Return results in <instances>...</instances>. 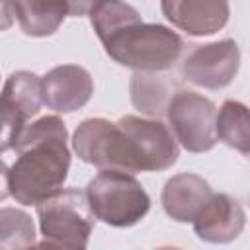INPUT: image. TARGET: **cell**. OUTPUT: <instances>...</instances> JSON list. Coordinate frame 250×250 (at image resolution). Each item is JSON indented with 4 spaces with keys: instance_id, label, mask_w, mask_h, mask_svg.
<instances>
[{
    "instance_id": "obj_1",
    "label": "cell",
    "mask_w": 250,
    "mask_h": 250,
    "mask_svg": "<svg viewBox=\"0 0 250 250\" xmlns=\"http://www.w3.org/2000/svg\"><path fill=\"white\" fill-rule=\"evenodd\" d=\"M109 59L143 72L172 68L184 51L182 37L162 23H146L123 0H100L88 14Z\"/></svg>"
},
{
    "instance_id": "obj_2",
    "label": "cell",
    "mask_w": 250,
    "mask_h": 250,
    "mask_svg": "<svg viewBox=\"0 0 250 250\" xmlns=\"http://www.w3.org/2000/svg\"><path fill=\"white\" fill-rule=\"evenodd\" d=\"M68 131L59 115L25 123L14 143L18 154L8 172L10 195L21 205H37L59 191L70 170Z\"/></svg>"
},
{
    "instance_id": "obj_3",
    "label": "cell",
    "mask_w": 250,
    "mask_h": 250,
    "mask_svg": "<svg viewBox=\"0 0 250 250\" xmlns=\"http://www.w3.org/2000/svg\"><path fill=\"white\" fill-rule=\"evenodd\" d=\"M84 193L94 217L117 229L137 225L150 209L146 189L133 174L121 170H100Z\"/></svg>"
},
{
    "instance_id": "obj_4",
    "label": "cell",
    "mask_w": 250,
    "mask_h": 250,
    "mask_svg": "<svg viewBox=\"0 0 250 250\" xmlns=\"http://www.w3.org/2000/svg\"><path fill=\"white\" fill-rule=\"evenodd\" d=\"M39 229L43 234L41 246L86 248L94 230V213L86 193L74 188L59 189L37 205Z\"/></svg>"
},
{
    "instance_id": "obj_5",
    "label": "cell",
    "mask_w": 250,
    "mask_h": 250,
    "mask_svg": "<svg viewBox=\"0 0 250 250\" xmlns=\"http://www.w3.org/2000/svg\"><path fill=\"white\" fill-rule=\"evenodd\" d=\"M72 148L82 162L92 164L98 170L139 172L133 145L117 121L104 117L84 119L72 135Z\"/></svg>"
},
{
    "instance_id": "obj_6",
    "label": "cell",
    "mask_w": 250,
    "mask_h": 250,
    "mask_svg": "<svg viewBox=\"0 0 250 250\" xmlns=\"http://www.w3.org/2000/svg\"><path fill=\"white\" fill-rule=\"evenodd\" d=\"M166 117L178 145L188 152H207L217 145V105L209 98L191 90H178L168 102Z\"/></svg>"
},
{
    "instance_id": "obj_7",
    "label": "cell",
    "mask_w": 250,
    "mask_h": 250,
    "mask_svg": "<svg viewBox=\"0 0 250 250\" xmlns=\"http://www.w3.org/2000/svg\"><path fill=\"white\" fill-rule=\"evenodd\" d=\"M117 125L133 145L139 172H162L178 162L180 145L172 129L158 117L123 115Z\"/></svg>"
},
{
    "instance_id": "obj_8",
    "label": "cell",
    "mask_w": 250,
    "mask_h": 250,
    "mask_svg": "<svg viewBox=\"0 0 250 250\" xmlns=\"http://www.w3.org/2000/svg\"><path fill=\"white\" fill-rule=\"evenodd\" d=\"M240 68V49L234 39L197 45L182 62V76L205 90L227 88Z\"/></svg>"
},
{
    "instance_id": "obj_9",
    "label": "cell",
    "mask_w": 250,
    "mask_h": 250,
    "mask_svg": "<svg viewBox=\"0 0 250 250\" xmlns=\"http://www.w3.org/2000/svg\"><path fill=\"white\" fill-rule=\"evenodd\" d=\"M43 105L55 113H72L84 107L94 94L92 74L78 64H59L41 76Z\"/></svg>"
},
{
    "instance_id": "obj_10",
    "label": "cell",
    "mask_w": 250,
    "mask_h": 250,
    "mask_svg": "<svg viewBox=\"0 0 250 250\" xmlns=\"http://www.w3.org/2000/svg\"><path fill=\"white\" fill-rule=\"evenodd\" d=\"M164 18L191 37L221 31L230 16L229 0H160Z\"/></svg>"
},
{
    "instance_id": "obj_11",
    "label": "cell",
    "mask_w": 250,
    "mask_h": 250,
    "mask_svg": "<svg viewBox=\"0 0 250 250\" xmlns=\"http://www.w3.org/2000/svg\"><path fill=\"white\" fill-rule=\"evenodd\" d=\"M197 238L211 244H227L240 236L246 225V211L229 193H215L191 221Z\"/></svg>"
},
{
    "instance_id": "obj_12",
    "label": "cell",
    "mask_w": 250,
    "mask_h": 250,
    "mask_svg": "<svg viewBox=\"0 0 250 250\" xmlns=\"http://www.w3.org/2000/svg\"><path fill=\"white\" fill-rule=\"evenodd\" d=\"M213 195L211 186L197 174H176L162 188V207L176 223H191Z\"/></svg>"
},
{
    "instance_id": "obj_13",
    "label": "cell",
    "mask_w": 250,
    "mask_h": 250,
    "mask_svg": "<svg viewBox=\"0 0 250 250\" xmlns=\"http://www.w3.org/2000/svg\"><path fill=\"white\" fill-rule=\"evenodd\" d=\"M14 18L29 37L53 35L68 18L66 0H12Z\"/></svg>"
},
{
    "instance_id": "obj_14",
    "label": "cell",
    "mask_w": 250,
    "mask_h": 250,
    "mask_svg": "<svg viewBox=\"0 0 250 250\" xmlns=\"http://www.w3.org/2000/svg\"><path fill=\"white\" fill-rule=\"evenodd\" d=\"M131 102L146 117H160L166 113L170 98L176 94V82L162 72L135 70L129 82Z\"/></svg>"
},
{
    "instance_id": "obj_15",
    "label": "cell",
    "mask_w": 250,
    "mask_h": 250,
    "mask_svg": "<svg viewBox=\"0 0 250 250\" xmlns=\"http://www.w3.org/2000/svg\"><path fill=\"white\" fill-rule=\"evenodd\" d=\"M0 104H4L21 121L27 123V119L35 117L43 105L41 76H37L31 70L12 72L6 78L4 88L0 92Z\"/></svg>"
},
{
    "instance_id": "obj_16",
    "label": "cell",
    "mask_w": 250,
    "mask_h": 250,
    "mask_svg": "<svg viewBox=\"0 0 250 250\" xmlns=\"http://www.w3.org/2000/svg\"><path fill=\"white\" fill-rule=\"evenodd\" d=\"M215 135H217V141L238 150L242 156H248L250 154L248 107L236 100L223 102L215 117Z\"/></svg>"
},
{
    "instance_id": "obj_17",
    "label": "cell",
    "mask_w": 250,
    "mask_h": 250,
    "mask_svg": "<svg viewBox=\"0 0 250 250\" xmlns=\"http://www.w3.org/2000/svg\"><path fill=\"white\" fill-rule=\"evenodd\" d=\"M33 244V219L18 207H0V250H23Z\"/></svg>"
},
{
    "instance_id": "obj_18",
    "label": "cell",
    "mask_w": 250,
    "mask_h": 250,
    "mask_svg": "<svg viewBox=\"0 0 250 250\" xmlns=\"http://www.w3.org/2000/svg\"><path fill=\"white\" fill-rule=\"evenodd\" d=\"M23 125H25V121H21L12 109H8L4 104H0V154L14 146Z\"/></svg>"
},
{
    "instance_id": "obj_19",
    "label": "cell",
    "mask_w": 250,
    "mask_h": 250,
    "mask_svg": "<svg viewBox=\"0 0 250 250\" xmlns=\"http://www.w3.org/2000/svg\"><path fill=\"white\" fill-rule=\"evenodd\" d=\"M98 2L100 0H66V4H68V16H72V18L88 16Z\"/></svg>"
},
{
    "instance_id": "obj_20",
    "label": "cell",
    "mask_w": 250,
    "mask_h": 250,
    "mask_svg": "<svg viewBox=\"0 0 250 250\" xmlns=\"http://www.w3.org/2000/svg\"><path fill=\"white\" fill-rule=\"evenodd\" d=\"M14 23V10L12 0H0V31L10 29Z\"/></svg>"
},
{
    "instance_id": "obj_21",
    "label": "cell",
    "mask_w": 250,
    "mask_h": 250,
    "mask_svg": "<svg viewBox=\"0 0 250 250\" xmlns=\"http://www.w3.org/2000/svg\"><path fill=\"white\" fill-rule=\"evenodd\" d=\"M8 172H10V168L6 166V162H4V160H0V201H4V199L10 195Z\"/></svg>"
}]
</instances>
